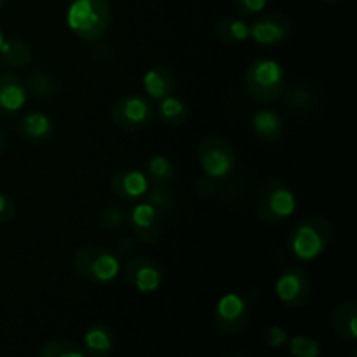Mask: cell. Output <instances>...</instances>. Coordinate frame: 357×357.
<instances>
[{"label": "cell", "mask_w": 357, "mask_h": 357, "mask_svg": "<svg viewBox=\"0 0 357 357\" xmlns=\"http://www.w3.org/2000/svg\"><path fill=\"white\" fill-rule=\"evenodd\" d=\"M26 87L23 79L13 72L0 73V114L6 117H13L26 103Z\"/></svg>", "instance_id": "5bb4252c"}, {"label": "cell", "mask_w": 357, "mask_h": 357, "mask_svg": "<svg viewBox=\"0 0 357 357\" xmlns=\"http://www.w3.org/2000/svg\"><path fill=\"white\" fill-rule=\"evenodd\" d=\"M136 239L145 244H155L162 234V215L149 202L135 206L131 215L128 216Z\"/></svg>", "instance_id": "7c38bea8"}, {"label": "cell", "mask_w": 357, "mask_h": 357, "mask_svg": "<svg viewBox=\"0 0 357 357\" xmlns=\"http://www.w3.org/2000/svg\"><path fill=\"white\" fill-rule=\"evenodd\" d=\"M136 250V239L131 236H122L121 239L117 241V253L121 257H128L132 251Z\"/></svg>", "instance_id": "836d02e7"}, {"label": "cell", "mask_w": 357, "mask_h": 357, "mask_svg": "<svg viewBox=\"0 0 357 357\" xmlns=\"http://www.w3.org/2000/svg\"><path fill=\"white\" fill-rule=\"evenodd\" d=\"M215 35L223 44H241L250 38V26L239 17H223L215 24Z\"/></svg>", "instance_id": "44dd1931"}, {"label": "cell", "mask_w": 357, "mask_h": 357, "mask_svg": "<svg viewBox=\"0 0 357 357\" xmlns=\"http://www.w3.org/2000/svg\"><path fill=\"white\" fill-rule=\"evenodd\" d=\"M155 112L149 98L142 94H124L112 108V121L124 131H139L152 124Z\"/></svg>", "instance_id": "52a82bcc"}, {"label": "cell", "mask_w": 357, "mask_h": 357, "mask_svg": "<svg viewBox=\"0 0 357 357\" xmlns=\"http://www.w3.org/2000/svg\"><path fill=\"white\" fill-rule=\"evenodd\" d=\"M16 202L10 195L0 192V223H9L13 222L14 216H16Z\"/></svg>", "instance_id": "1f68e13d"}, {"label": "cell", "mask_w": 357, "mask_h": 357, "mask_svg": "<svg viewBox=\"0 0 357 357\" xmlns=\"http://www.w3.org/2000/svg\"><path fill=\"white\" fill-rule=\"evenodd\" d=\"M6 149H7V136H6V132L0 129V155L6 152Z\"/></svg>", "instance_id": "e575fe53"}, {"label": "cell", "mask_w": 357, "mask_h": 357, "mask_svg": "<svg viewBox=\"0 0 357 357\" xmlns=\"http://www.w3.org/2000/svg\"><path fill=\"white\" fill-rule=\"evenodd\" d=\"M291 31L293 23L289 16H286L284 13H279V10H272V13L260 16L251 24L250 37L257 44L272 47V45L284 44L291 37Z\"/></svg>", "instance_id": "30bf717a"}, {"label": "cell", "mask_w": 357, "mask_h": 357, "mask_svg": "<svg viewBox=\"0 0 357 357\" xmlns=\"http://www.w3.org/2000/svg\"><path fill=\"white\" fill-rule=\"evenodd\" d=\"M316 91L310 89L309 86L295 84L284 94V103L295 114H307V112H312V108L316 107Z\"/></svg>", "instance_id": "cb8c5ba5"}, {"label": "cell", "mask_w": 357, "mask_h": 357, "mask_svg": "<svg viewBox=\"0 0 357 357\" xmlns=\"http://www.w3.org/2000/svg\"><path fill=\"white\" fill-rule=\"evenodd\" d=\"M195 192H197L201 197H211L216 192V180L209 176H201L195 181Z\"/></svg>", "instance_id": "d6a6232c"}, {"label": "cell", "mask_w": 357, "mask_h": 357, "mask_svg": "<svg viewBox=\"0 0 357 357\" xmlns=\"http://www.w3.org/2000/svg\"><path fill=\"white\" fill-rule=\"evenodd\" d=\"M38 357H86V352L79 344L72 340H51L42 345Z\"/></svg>", "instance_id": "484cf974"}, {"label": "cell", "mask_w": 357, "mask_h": 357, "mask_svg": "<svg viewBox=\"0 0 357 357\" xmlns=\"http://www.w3.org/2000/svg\"><path fill=\"white\" fill-rule=\"evenodd\" d=\"M251 126H253V132L257 135V138L268 145L278 143L284 132V122H282L281 115L274 110H258L253 115Z\"/></svg>", "instance_id": "ac0fdd59"}, {"label": "cell", "mask_w": 357, "mask_h": 357, "mask_svg": "<svg viewBox=\"0 0 357 357\" xmlns=\"http://www.w3.org/2000/svg\"><path fill=\"white\" fill-rule=\"evenodd\" d=\"M173 160L164 155H153L146 164V178L155 187H167L174 180Z\"/></svg>", "instance_id": "d4e9b609"}, {"label": "cell", "mask_w": 357, "mask_h": 357, "mask_svg": "<svg viewBox=\"0 0 357 357\" xmlns=\"http://www.w3.org/2000/svg\"><path fill=\"white\" fill-rule=\"evenodd\" d=\"M251 305L246 296L227 293L215 307V328L225 337L239 335L250 324Z\"/></svg>", "instance_id": "ba28073f"}, {"label": "cell", "mask_w": 357, "mask_h": 357, "mask_svg": "<svg viewBox=\"0 0 357 357\" xmlns=\"http://www.w3.org/2000/svg\"><path fill=\"white\" fill-rule=\"evenodd\" d=\"M26 93L33 98L35 101H51L56 94V80L51 73L44 70H31L26 73L23 80Z\"/></svg>", "instance_id": "ffe728a7"}, {"label": "cell", "mask_w": 357, "mask_h": 357, "mask_svg": "<svg viewBox=\"0 0 357 357\" xmlns=\"http://www.w3.org/2000/svg\"><path fill=\"white\" fill-rule=\"evenodd\" d=\"M110 187L117 197L126 202H135L145 197L150 190V181L145 173L138 169H122L114 174Z\"/></svg>", "instance_id": "4fadbf2b"}, {"label": "cell", "mask_w": 357, "mask_h": 357, "mask_svg": "<svg viewBox=\"0 0 357 357\" xmlns=\"http://www.w3.org/2000/svg\"><path fill=\"white\" fill-rule=\"evenodd\" d=\"M234 7L243 17H251L260 14L267 7L268 0H232Z\"/></svg>", "instance_id": "f546056e"}, {"label": "cell", "mask_w": 357, "mask_h": 357, "mask_svg": "<svg viewBox=\"0 0 357 357\" xmlns=\"http://www.w3.org/2000/svg\"><path fill=\"white\" fill-rule=\"evenodd\" d=\"M197 157L206 176L215 180L229 178L236 167L234 146L222 136H206L204 139H201Z\"/></svg>", "instance_id": "8992f818"}, {"label": "cell", "mask_w": 357, "mask_h": 357, "mask_svg": "<svg viewBox=\"0 0 357 357\" xmlns=\"http://www.w3.org/2000/svg\"><path fill=\"white\" fill-rule=\"evenodd\" d=\"M323 2H326V3H337V2H340V0H323Z\"/></svg>", "instance_id": "8d00e7d4"}, {"label": "cell", "mask_w": 357, "mask_h": 357, "mask_svg": "<svg viewBox=\"0 0 357 357\" xmlns=\"http://www.w3.org/2000/svg\"><path fill=\"white\" fill-rule=\"evenodd\" d=\"M17 132L21 138L33 145H44L54 136V122L42 112H28L17 121Z\"/></svg>", "instance_id": "9a60e30c"}, {"label": "cell", "mask_w": 357, "mask_h": 357, "mask_svg": "<svg viewBox=\"0 0 357 357\" xmlns=\"http://www.w3.org/2000/svg\"><path fill=\"white\" fill-rule=\"evenodd\" d=\"M244 86L258 103H272L286 89V72L278 61L268 58L255 59L244 73Z\"/></svg>", "instance_id": "3957f363"}, {"label": "cell", "mask_w": 357, "mask_h": 357, "mask_svg": "<svg viewBox=\"0 0 357 357\" xmlns=\"http://www.w3.org/2000/svg\"><path fill=\"white\" fill-rule=\"evenodd\" d=\"M3 42H6V37H3L2 28H0V47H2V45H3Z\"/></svg>", "instance_id": "d590c367"}, {"label": "cell", "mask_w": 357, "mask_h": 357, "mask_svg": "<svg viewBox=\"0 0 357 357\" xmlns=\"http://www.w3.org/2000/svg\"><path fill=\"white\" fill-rule=\"evenodd\" d=\"M0 59H2V63L14 66V68H23V66L30 65L31 49L21 38H9L0 47Z\"/></svg>", "instance_id": "603a6c76"}, {"label": "cell", "mask_w": 357, "mask_h": 357, "mask_svg": "<svg viewBox=\"0 0 357 357\" xmlns=\"http://www.w3.org/2000/svg\"><path fill=\"white\" fill-rule=\"evenodd\" d=\"M146 202L150 206L157 209L160 215H166V213H173L176 209V195L173 194V190H169L167 187H155L153 190H149V194L145 195Z\"/></svg>", "instance_id": "4316f807"}, {"label": "cell", "mask_w": 357, "mask_h": 357, "mask_svg": "<svg viewBox=\"0 0 357 357\" xmlns=\"http://www.w3.org/2000/svg\"><path fill=\"white\" fill-rule=\"evenodd\" d=\"M330 326L340 338L347 342H356L357 338V303L349 302L335 307L330 316Z\"/></svg>", "instance_id": "e0dca14e"}, {"label": "cell", "mask_w": 357, "mask_h": 357, "mask_svg": "<svg viewBox=\"0 0 357 357\" xmlns=\"http://www.w3.org/2000/svg\"><path fill=\"white\" fill-rule=\"evenodd\" d=\"M159 117L167 126H181L190 117V107L178 96H167L159 101Z\"/></svg>", "instance_id": "7402d4cb"}, {"label": "cell", "mask_w": 357, "mask_h": 357, "mask_svg": "<svg viewBox=\"0 0 357 357\" xmlns=\"http://www.w3.org/2000/svg\"><path fill=\"white\" fill-rule=\"evenodd\" d=\"M289 335L284 328L281 326H271L265 330V342H267L271 347H282V345L288 344Z\"/></svg>", "instance_id": "4dcf8cb0"}, {"label": "cell", "mask_w": 357, "mask_h": 357, "mask_svg": "<svg viewBox=\"0 0 357 357\" xmlns=\"http://www.w3.org/2000/svg\"><path fill=\"white\" fill-rule=\"evenodd\" d=\"M100 223L105 229L119 230L122 229V227H126V223H128V215H126L124 209L119 208V206L108 204L101 209Z\"/></svg>", "instance_id": "f1b7e54d"}, {"label": "cell", "mask_w": 357, "mask_h": 357, "mask_svg": "<svg viewBox=\"0 0 357 357\" xmlns=\"http://www.w3.org/2000/svg\"><path fill=\"white\" fill-rule=\"evenodd\" d=\"M289 352L295 357H319L321 345L314 338L305 337V335H296L289 338Z\"/></svg>", "instance_id": "83f0119b"}, {"label": "cell", "mask_w": 357, "mask_h": 357, "mask_svg": "<svg viewBox=\"0 0 357 357\" xmlns=\"http://www.w3.org/2000/svg\"><path fill=\"white\" fill-rule=\"evenodd\" d=\"M333 239V227L324 216L312 215L300 220L288 236V250L300 261L319 258Z\"/></svg>", "instance_id": "6da1fadb"}, {"label": "cell", "mask_w": 357, "mask_h": 357, "mask_svg": "<svg viewBox=\"0 0 357 357\" xmlns=\"http://www.w3.org/2000/svg\"><path fill=\"white\" fill-rule=\"evenodd\" d=\"M275 295L284 305L298 309L309 303L312 295V282L305 271L298 267H289L275 281Z\"/></svg>", "instance_id": "9c48e42d"}, {"label": "cell", "mask_w": 357, "mask_h": 357, "mask_svg": "<svg viewBox=\"0 0 357 357\" xmlns=\"http://www.w3.org/2000/svg\"><path fill=\"white\" fill-rule=\"evenodd\" d=\"M115 338L107 324H93L84 333V352L93 357H107L114 351Z\"/></svg>", "instance_id": "d6986e66"}, {"label": "cell", "mask_w": 357, "mask_h": 357, "mask_svg": "<svg viewBox=\"0 0 357 357\" xmlns=\"http://www.w3.org/2000/svg\"><path fill=\"white\" fill-rule=\"evenodd\" d=\"M73 268L84 281L93 284H108L121 274V260L115 251L89 244L75 251Z\"/></svg>", "instance_id": "5b68a950"}, {"label": "cell", "mask_w": 357, "mask_h": 357, "mask_svg": "<svg viewBox=\"0 0 357 357\" xmlns=\"http://www.w3.org/2000/svg\"><path fill=\"white\" fill-rule=\"evenodd\" d=\"M124 278L139 293H153L164 284V268L149 257H135L124 265Z\"/></svg>", "instance_id": "8fae6325"}, {"label": "cell", "mask_w": 357, "mask_h": 357, "mask_svg": "<svg viewBox=\"0 0 357 357\" xmlns=\"http://www.w3.org/2000/svg\"><path fill=\"white\" fill-rule=\"evenodd\" d=\"M174 87H176V79H174V73L167 66H153L143 77V89L149 94V98L155 101L171 96Z\"/></svg>", "instance_id": "2e32d148"}, {"label": "cell", "mask_w": 357, "mask_h": 357, "mask_svg": "<svg viewBox=\"0 0 357 357\" xmlns=\"http://www.w3.org/2000/svg\"><path fill=\"white\" fill-rule=\"evenodd\" d=\"M66 23L82 40H98L110 28V0H72L66 13Z\"/></svg>", "instance_id": "7a4b0ae2"}, {"label": "cell", "mask_w": 357, "mask_h": 357, "mask_svg": "<svg viewBox=\"0 0 357 357\" xmlns=\"http://www.w3.org/2000/svg\"><path fill=\"white\" fill-rule=\"evenodd\" d=\"M296 211V195L279 178H268L257 192V215L268 225H281Z\"/></svg>", "instance_id": "277c9868"}, {"label": "cell", "mask_w": 357, "mask_h": 357, "mask_svg": "<svg viewBox=\"0 0 357 357\" xmlns=\"http://www.w3.org/2000/svg\"><path fill=\"white\" fill-rule=\"evenodd\" d=\"M3 3H6V0H0V7H2Z\"/></svg>", "instance_id": "74e56055"}]
</instances>
